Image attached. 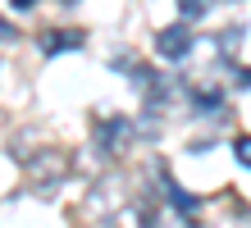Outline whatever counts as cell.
I'll return each mask as SVG.
<instances>
[{
  "label": "cell",
  "mask_w": 251,
  "mask_h": 228,
  "mask_svg": "<svg viewBox=\"0 0 251 228\" xmlns=\"http://www.w3.org/2000/svg\"><path fill=\"white\" fill-rule=\"evenodd\" d=\"M215 0H178V14L183 19H201V14H210Z\"/></svg>",
  "instance_id": "ba28073f"
},
{
  "label": "cell",
  "mask_w": 251,
  "mask_h": 228,
  "mask_svg": "<svg viewBox=\"0 0 251 228\" xmlns=\"http://www.w3.org/2000/svg\"><path fill=\"white\" fill-rule=\"evenodd\" d=\"M137 219H142V228H192V219L183 215L178 205H151V201H146L137 210Z\"/></svg>",
  "instance_id": "277c9868"
},
{
  "label": "cell",
  "mask_w": 251,
  "mask_h": 228,
  "mask_svg": "<svg viewBox=\"0 0 251 228\" xmlns=\"http://www.w3.org/2000/svg\"><path fill=\"white\" fill-rule=\"evenodd\" d=\"M64 5H78V0H64Z\"/></svg>",
  "instance_id": "4fadbf2b"
},
{
  "label": "cell",
  "mask_w": 251,
  "mask_h": 228,
  "mask_svg": "<svg viewBox=\"0 0 251 228\" xmlns=\"http://www.w3.org/2000/svg\"><path fill=\"white\" fill-rule=\"evenodd\" d=\"M0 37H5V41H14V27H9V23H0Z\"/></svg>",
  "instance_id": "7c38bea8"
},
{
  "label": "cell",
  "mask_w": 251,
  "mask_h": 228,
  "mask_svg": "<svg viewBox=\"0 0 251 228\" xmlns=\"http://www.w3.org/2000/svg\"><path fill=\"white\" fill-rule=\"evenodd\" d=\"M69 174V155L64 151H37V160H32V182L37 187H55Z\"/></svg>",
  "instance_id": "6da1fadb"
},
{
  "label": "cell",
  "mask_w": 251,
  "mask_h": 228,
  "mask_svg": "<svg viewBox=\"0 0 251 228\" xmlns=\"http://www.w3.org/2000/svg\"><path fill=\"white\" fill-rule=\"evenodd\" d=\"M242 32H247V27H242V23H233V27H224V32L215 37V46H219V59H233V55H238Z\"/></svg>",
  "instance_id": "52a82bcc"
},
{
  "label": "cell",
  "mask_w": 251,
  "mask_h": 228,
  "mask_svg": "<svg viewBox=\"0 0 251 228\" xmlns=\"http://www.w3.org/2000/svg\"><path fill=\"white\" fill-rule=\"evenodd\" d=\"M233 155H238L242 169H251V137H238V142H233Z\"/></svg>",
  "instance_id": "9c48e42d"
},
{
  "label": "cell",
  "mask_w": 251,
  "mask_h": 228,
  "mask_svg": "<svg viewBox=\"0 0 251 228\" xmlns=\"http://www.w3.org/2000/svg\"><path fill=\"white\" fill-rule=\"evenodd\" d=\"M155 169H160V182H165V192H169V201H174V205H178V210H183V215H192V210H197V205H201V196H192L187 187H178V182H174V178H169V169H165V164H155Z\"/></svg>",
  "instance_id": "5b68a950"
},
{
  "label": "cell",
  "mask_w": 251,
  "mask_h": 228,
  "mask_svg": "<svg viewBox=\"0 0 251 228\" xmlns=\"http://www.w3.org/2000/svg\"><path fill=\"white\" fill-rule=\"evenodd\" d=\"M238 87H251V69H238Z\"/></svg>",
  "instance_id": "30bf717a"
},
{
  "label": "cell",
  "mask_w": 251,
  "mask_h": 228,
  "mask_svg": "<svg viewBox=\"0 0 251 228\" xmlns=\"http://www.w3.org/2000/svg\"><path fill=\"white\" fill-rule=\"evenodd\" d=\"M82 32H46L41 37V55H60V51H78Z\"/></svg>",
  "instance_id": "8992f818"
},
{
  "label": "cell",
  "mask_w": 251,
  "mask_h": 228,
  "mask_svg": "<svg viewBox=\"0 0 251 228\" xmlns=\"http://www.w3.org/2000/svg\"><path fill=\"white\" fill-rule=\"evenodd\" d=\"M9 5H14V9H32L37 0H9Z\"/></svg>",
  "instance_id": "8fae6325"
},
{
  "label": "cell",
  "mask_w": 251,
  "mask_h": 228,
  "mask_svg": "<svg viewBox=\"0 0 251 228\" xmlns=\"http://www.w3.org/2000/svg\"><path fill=\"white\" fill-rule=\"evenodd\" d=\"M192 51V32H187V23H174L165 27V32L155 37V55L160 59H169V64H183V55Z\"/></svg>",
  "instance_id": "7a4b0ae2"
},
{
  "label": "cell",
  "mask_w": 251,
  "mask_h": 228,
  "mask_svg": "<svg viewBox=\"0 0 251 228\" xmlns=\"http://www.w3.org/2000/svg\"><path fill=\"white\" fill-rule=\"evenodd\" d=\"M96 142H100V151L119 155V151L132 142V124H128L124 114H110V119H100V128H96Z\"/></svg>",
  "instance_id": "3957f363"
}]
</instances>
